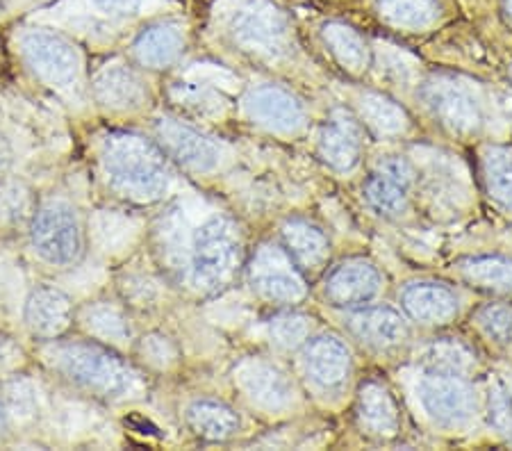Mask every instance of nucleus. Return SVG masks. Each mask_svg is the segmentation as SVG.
I'll use <instances>...</instances> for the list:
<instances>
[{"label":"nucleus","instance_id":"nucleus-1","mask_svg":"<svg viewBox=\"0 0 512 451\" xmlns=\"http://www.w3.org/2000/svg\"><path fill=\"white\" fill-rule=\"evenodd\" d=\"M41 360L62 383L80 395L105 404H121L144 395L142 372L119 354L92 338L41 342Z\"/></svg>","mask_w":512,"mask_h":451},{"label":"nucleus","instance_id":"nucleus-2","mask_svg":"<svg viewBox=\"0 0 512 451\" xmlns=\"http://www.w3.org/2000/svg\"><path fill=\"white\" fill-rule=\"evenodd\" d=\"M180 249L173 251L180 278L201 294H217L235 281L244 267V237L237 221L210 212L192 231H183Z\"/></svg>","mask_w":512,"mask_h":451},{"label":"nucleus","instance_id":"nucleus-3","mask_svg":"<svg viewBox=\"0 0 512 451\" xmlns=\"http://www.w3.org/2000/svg\"><path fill=\"white\" fill-rule=\"evenodd\" d=\"M101 174L110 190L132 203L160 201L169 192L173 169L158 142L132 133H112L101 146Z\"/></svg>","mask_w":512,"mask_h":451},{"label":"nucleus","instance_id":"nucleus-4","mask_svg":"<svg viewBox=\"0 0 512 451\" xmlns=\"http://www.w3.org/2000/svg\"><path fill=\"white\" fill-rule=\"evenodd\" d=\"M30 249L41 265L71 269L87 251V226L76 203L64 196L39 201L28 224Z\"/></svg>","mask_w":512,"mask_h":451},{"label":"nucleus","instance_id":"nucleus-5","mask_svg":"<svg viewBox=\"0 0 512 451\" xmlns=\"http://www.w3.org/2000/svg\"><path fill=\"white\" fill-rule=\"evenodd\" d=\"M426 415L444 429H462L476 417V392L456 369L433 367L417 383Z\"/></svg>","mask_w":512,"mask_h":451},{"label":"nucleus","instance_id":"nucleus-6","mask_svg":"<svg viewBox=\"0 0 512 451\" xmlns=\"http://www.w3.org/2000/svg\"><path fill=\"white\" fill-rule=\"evenodd\" d=\"M21 53L39 80L57 92H71L82 82V57L62 35L48 30H28L21 37Z\"/></svg>","mask_w":512,"mask_h":451},{"label":"nucleus","instance_id":"nucleus-7","mask_svg":"<svg viewBox=\"0 0 512 451\" xmlns=\"http://www.w3.org/2000/svg\"><path fill=\"white\" fill-rule=\"evenodd\" d=\"M246 274H249L251 290L269 303L287 306V303H296L305 297L308 278L294 265L283 244L260 246L246 267Z\"/></svg>","mask_w":512,"mask_h":451},{"label":"nucleus","instance_id":"nucleus-8","mask_svg":"<svg viewBox=\"0 0 512 451\" xmlns=\"http://www.w3.org/2000/svg\"><path fill=\"white\" fill-rule=\"evenodd\" d=\"M155 142L171 162L194 174H208L221 162V146L185 121L162 117L155 123Z\"/></svg>","mask_w":512,"mask_h":451},{"label":"nucleus","instance_id":"nucleus-9","mask_svg":"<svg viewBox=\"0 0 512 451\" xmlns=\"http://www.w3.org/2000/svg\"><path fill=\"white\" fill-rule=\"evenodd\" d=\"M228 30L237 46L258 55H278L287 39V23L276 7L260 0L246 3L230 16Z\"/></svg>","mask_w":512,"mask_h":451},{"label":"nucleus","instance_id":"nucleus-10","mask_svg":"<svg viewBox=\"0 0 512 451\" xmlns=\"http://www.w3.org/2000/svg\"><path fill=\"white\" fill-rule=\"evenodd\" d=\"M424 101L442 126L453 133H474L483 123V105L474 89L456 78H437L424 89Z\"/></svg>","mask_w":512,"mask_h":451},{"label":"nucleus","instance_id":"nucleus-11","mask_svg":"<svg viewBox=\"0 0 512 451\" xmlns=\"http://www.w3.org/2000/svg\"><path fill=\"white\" fill-rule=\"evenodd\" d=\"M76 322V306L62 287L41 283L35 285L23 303V324L39 342H48L69 331Z\"/></svg>","mask_w":512,"mask_h":451},{"label":"nucleus","instance_id":"nucleus-12","mask_svg":"<svg viewBox=\"0 0 512 451\" xmlns=\"http://www.w3.org/2000/svg\"><path fill=\"white\" fill-rule=\"evenodd\" d=\"M301 363L305 379L321 395L342 390L353 369L349 347L335 335H317L305 340Z\"/></svg>","mask_w":512,"mask_h":451},{"label":"nucleus","instance_id":"nucleus-13","mask_svg":"<svg viewBox=\"0 0 512 451\" xmlns=\"http://www.w3.org/2000/svg\"><path fill=\"white\" fill-rule=\"evenodd\" d=\"M381 274L367 260H346L330 269L324 281L326 299L337 308H360L381 294Z\"/></svg>","mask_w":512,"mask_h":451},{"label":"nucleus","instance_id":"nucleus-14","mask_svg":"<svg viewBox=\"0 0 512 451\" xmlns=\"http://www.w3.org/2000/svg\"><path fill=\"white\" fill-rule=\"evenodd\" d=\"M346 328L355 340L374 351L401 347L408 340V322L399 310L390 306H360L346 315Z\"/></svg>","mask_w":512,"mask_h":451},{"label":"nucleus","instance_id":"nucleus-15","mask_svg":"<svg viewBox=\"0 0 512 451\" xmlns=\"http://www.w3.org/2000/svg\"><path fill=\"white\" fill-rule=\"evenodd\" d=\"M235 383L251 406L269 410V413L283 410L292 401V385H289L287 376L262 358L246 360L239 365Z\"/></svg>","mask_w":512,"mask_h":451},{"label":"nucleus","instance_id":"nucleus-16","mask_svg":"<svg viewBox=\"0 0 512 451\" xmlns=\"http://www.w3.org/2000/svg\"><path fill=\"white\" fill-rule=\"evenodd\" d=\"M244 110L255 123L276 133H296L305 123V110L299 98L276 85L251 89L244 98Z\"/></svg>","mask_w":512,"mask_h":451},{"label":"nucleus","instance_id":"nucleus-17","mask_svg":"<svg viewBox=\"0 0 512 451\" xmlns=\"http://www.w3.org/2000/svg\"><path fill=\"white\" fill-rule=\"evenodd\" d=\"M415 187V171L408 160L392 158L378 164L365 183V196L371 208L381 215H396L406 208Z\"/></svg>","mask_w":512,"mask_h":451},{"label":"nucleus","instance_id":"nucleus-18","mask_svg":"<svg viewBox=\"0 0 512 451\" xmlns=\"http://www.w3.org/2000/svg\"><path fill=\"white\" fill-rule=\"evenodd\" d=\"M458 294L453 287L435 281L410 283L401 292V308L412 322L424 326L449 324L458 315Z\"/></svg>","mask_w":512,"mask_h":451},{"label":"nucleus","instance_id":"nucleus-19","mask_svg":"<svg viewBox=\"0 0 512 451\" xmlns=\"http://www.w3.org/2000/svg\"><path fill=\"white\" fill-rule=\"evenodd\" d=\"M365 135H362L360 119H353L351 114L337 110L330 114V119L319 130L317 149L333 169H351L358 164Z\"/></svg>","mask_w":512,"mask_h":451},{"label":"nucleus","instance_id":"nucleus-20","mask_svg":"<svg viewBox=\"0 0 512 451\" xmlns=\"http://www.w3.org/2000/svg\"><path fill=\"white\" fill-rule=\"evenodd\" d=\"M280 244H283V249L305 278L317 276L326 269V262L330 258L328 237L310 221L289 219L283 231H280Z\"/></svg>","mask_w":512,"mask_h":451},{"label":"nucleus","instance_id":"nucleus-21","mask_svg":"<svg viewBox=\"0 0 512 451\" xmlns=\"http://www.w3.org/2000/svg\"><path fill=\"white\" fill-rule=\"evenodd\" d=\"M87 338L121 349L132 342V324L128 310L117 301H89L76 308V322Z\"/></svg>","mask_w":512,"mask_h":451},{"label":"nucleus","instance_id":"nucleus-22","mask_svg":"<svg viewBox=\"0 0 512 451\" xmlns=\"http://www.w3.org/2000/svg\"><path fill=\"white\" fill-rule=\"evenodd\" d=\"M96 103L105 110L126 112L142 108L146 87L142 78L128 67H105L92 82Z\"/></svg>","mask_w":512,"mask_h":451},{"label":"nucleus","instance_id":"nucleus-23","mask_svg":"<svg viewBox=\"0 0 512 451\" xmlns=\"http://www.w3.org/2000/svg\"><path fill=\"white\" fill-rule=\"evenodd\" d=\"M358 422L369 436L392 438L399 431V408L381 381H367L358 395Z\"/></svg>","mask_w":512,"mask_h":451},{"label":"nucleus","instance_id":"nucleus-24","mask_svg":"<svg viewBox=\"0 0 512 451\" xmlns=\"http://www.w3.org/2000/svg\"><path fill=\"white\" fill-rule=\"evenodd\" d=\"M185 420L194 436L210 442L230 440L239 431L235 408L217 399H194L185 410Z\"/></svg>","mask_w":512,"mask_h":451},{"label":"nucleus","instance_id":"nucleus-25","mask_svg":"<svg viewBox=\"0 0 512 451\" xmlns=\"http://www.w3.org/2000/svg\"><path fill=\"white\" fill-rule=\"evenodd\" d=\"M185 46V35L178 26L171 23H160L151 26L137 37L132 53L144 69H167L178 60Z\"/></svg>","mask_w":512,"mask_h":451},{"label":"nucleus","instance_id":"nucleus-26","mask_svg":"<svg viewBox=\"0 0 512 451\" xmlns=\"http://www.w3.org/2000/svg\"><path fill=\"white\" fill-rule=\"evenodd\" d=\"M458 276L469 287L483 292H497V294H512V258L499 256H472L460 260L456 265Z\"/></svg>","mask_w":512,"mask_h":451},{"label":"nucleus","instance_id":"nucleus-27","mask_svg":"<svg viewBox=\"0 0 512 451\" xmlns=\"http://www.w3.org/2000/svg\"><path fill=\"white\" fill-rule=\"evenodd\" d=\"M481 176L490 199L501 205L503 210L512 212V151L499 149V146L487 149L483 155Z\"/></svg>","mask_w":512,"mask_h":451},{"label":"nucleus","instance_id":"nucleus-28","mask_svg":"<svg viewBox=\"0 0 512 451\" xmlns=\"http://www.w3.org/2000/svg\"><path fill=\"white\" fill-rule=\"evenodd\" d=\"M37 201L32 196L28 183L21 178H0V224L16 228L21 224H30L35 215Z\"/></svg>","mask_w":512,"mask_h":451},{"label":"nucleus","instance_id":"nucleus-29","mask_svg":"<svg viewBox=\"0 0 512 451\" xmlns=\"http://www.w3.org/2000/svg\"><path fill=\"white\" fill-rule=\"evenodd\" d=\"M324 39L330 53L337 57V62L344 64L351 73H360L362 69H367V46L358 32L342 26V23H330L324 30Z\"/></svg>","mask_w":512,"mask_h":451},{"label":"nucleus","instance_id":"nucleus-30","mask_svg":"<svg viewBox=\"0 0 512 451\" xmlns=\"http://www.w3.org/2000/svg\"><path fill=\"white\" fill-rule=\"evenodd\" d=\"M360 121L378 135H396L406 128L403 110L378 94H365V98H362Z\"/></svg>","mask_w":512,"mask_h":451},{"label":"nucleus","instance_id":"nucleus-31","mask_svg":"<svg viewBox=\"0 0 512 451\" xmlns=\"http://www.w3.org/2000/svg\"><path fill=\"white\" fill-rule=\"evenodd\" d=\"M378 10L399 28H424L435 19L437 0H378Z\"/></svg>","mask_w":512,"mask_h":451},{"label":"nucleus","instance_id":"nucleus-32","mask_svg":"<svg viewBox=\"0 0 512 451\" xmlns=\"http://www.w3.org/2000/svg\"><path fill=\"white\" fill-rule=\"evenodd\" d=\"M476 324L492 342L512 347V303H487L478 308Z\"/></svg>","mask_w":512,"mask_h":451},{"label":"nucleus","instance_id":"nucleus-33","mask_svg":"<svg viewBox=\"0 0 512 451\" xmlns=\"http://www.w3.org/2000/svg\"><path fill=\"white\" fill-rule=\"evenodd\" d=\"M137 354L139 358H144V363L148 367L153 369H169L178 358V351L173 347V342L158 333H151L139 340Z\"/></svg>","mask_w":512,"mask_h":451},{"label":"nucleus","instance_id":"nucleus-34","mask_svg":"<svg viewBox=\"0 0 512 451\" xmlns=\"http://www.w3.org/2000/svg\"><path fill=\"white\" fill-rule=\"evenodd\" d=\"M308 319L299 315H280L271 322V338H274L280 347H299L308 340Z\"/></svg>","mask_w":512,"mask_h":451},{"label":"nucleus","instance_id":"nucleus-35","mask_svg":"<svg viewBox=\"0 0 512 451\" xmlns=\"http://www.w3.org/2000/svg\"><path fill=\"white\" fill-rule=\"evenodd\" d=\"M490 413L497 429L512 440V399L506 395V390L494 388L490 397Z\"/></svg>","mask_w":512,"mask_h":451},{"label":"nucleus","instance_id":"nucleus-36","mask_svg":"<svg viewBox=\"0 0 512 451\" xmlns=\"http://www.w3.org/2000/svg\"><path fill=\"white\" fill-rule=\"evenodd\" d=\"M92 3L103 10L105 14H114V16H128L135 14L142 5V0H92Z\"/></svg>","mask_w":512,"mask_h":451},{"label":"nucleus","instance_id":"nucleus-37","mask_svg":"<svg viewBox=\"0 0 512 451\" xmlns=\"http://www.w3.org/2000/svg\"><path fill=\"white\" fill-rule=\"evenodd\" d=\"M21 351L16 349V344L10 340H0V376L10 372V369L16 365Z\"/></svg>","mask_w":512,"mask_h":451},{"label":"nucleus","instance_id":"nucleus-38","mask_svg":"<svg viewBox=\"0 0 512 451\" xmlns=\"http://www.w3.org/2000/svg\"><path fill=\"white\" fill-rule=\"evenodd\" d=\"M12 162H14V151H12L10 139H7L5 135H0V178H5L7 174H10Z\"/></svg>","mask_w":512,"mask_h":451},{"label":"nucleus","instance_id":"nucleus-39","mask_svg":"<svg viewBox=\"0 0 512 451\" xmlns=\"http://www.w3.org/2000/svg\"><path fill=\"white\" fill-rule=\"evenodd\" d=\"M7 433H10V417H7L3 392H0V442H5Z\"/></svg>","mask_w":512,"mask_h":451},{"label":"nucleus","instance_id":"nucleus-40","mask_svg":"<svg viewBox=\"0 0 512 451\" xmlns=\"http://www.w3.org/2000/svg\"><path fill=\"white\" fill-rule=\"evenodd\" d=\"M503 12H506V16L512 21V0H503Z\"/></svg>","mask_w":512,"mask_h":451},{"label":"nucleus","instance_id":"nucleus-41","mask_svg":"<svg viewBox=\"0 0 512 451\" xmlns=\"http://www.w3.org/2000/svg\"><path fill=\"white\" fill-rule=\"evenodd\" d=\"M0 12H3V5H0Z\"/></svg>","mask_w":512,"mask_h":451}]
</instances>
